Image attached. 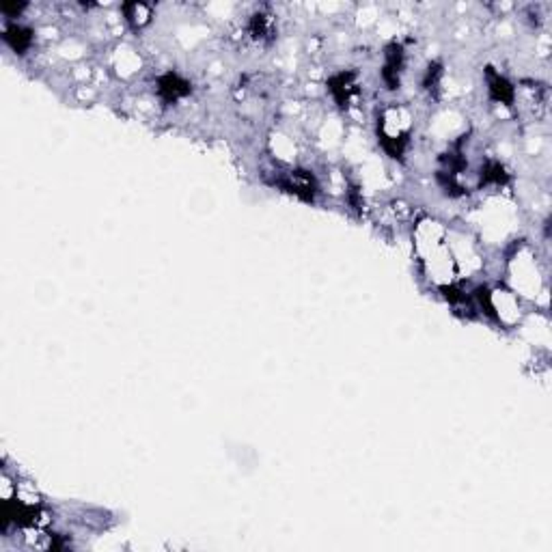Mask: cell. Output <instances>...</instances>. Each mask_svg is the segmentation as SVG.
Listing matches in <instances>:
<instances>
[{
    "label": "cell",
    "instance_id": "6da1fadb",
    "mask_svg": "<svg viewBox=\"0 0 552 552\" xmlns=\"http://www.w3.org/2000/svg\"><path fill=\"white\" fill-rule=\"evenodd\" d=\"M283 188L289 190V192H293V194H298V196L305 199V201H313L315 190H317L313 177H311L309 173H305V171H293V173H289V177L283 182Z\"/></svg>",
    "mask_w": 552,
    "mask_h": 552
},
{
    "label": "cell",
    "instance_id": "7a4b0ae2",
    "mask_svg": "<svg viewBox=\"0 0 552 552\" xmlns=\"http://www.w3.org/2000/svg\"><path fill=\"white\" fill-rule=\"evenodd\" d=\"M158 91L166 102H175L190 93V84L177 74H166L158 80Z\"/></svg>",
    "mask_w": 552,
    "mask_h": 552
},
{
    "label": "cell",
    "instance_id": "3957f363",
    "mask_svg": "<svg viewBox=\"0 0 552 552\" xmlns=\"http://www.w3.org/2000/svg\"><path fill=\"white\" fill-rule=\"evenodd\" d=\"M401 63H404L401 46L393 44V46L387 50V63H384V71H382V76H384V80H387V84H389V89H397Z\"/></svg>",
    "mask_w": 552,
    "mask_h": 552
},
{
    "label": "cell",
    "instance_id": "277c9868",
    "mask_svg": "<svg viewBox=\"0 0 552 552\" xmlns=\"http://www.w3.org/2000/svg\"><path fill=\"white\" fill-rule=\"evenodd\" d=\"M488 87H490V95L496 102H505L509 104L514 100V87L509 84L500 74H494L492 69L488 71Z\"/></svg>",
    "mask_w": 552,
    "mask_h": 552
},
{
    "label": "cell",
    "instance_id": "5b68a950",
    "mask_svg": "<svg viewBox=\"0 0 552 552\" xmlns=\"http://www.w3.org/2000/svg\"><path fill=\"white\" fill-rule=\"evenodd\" d=\"M5 39H7V44H9L16 52L24 54V50H28L30 44H33V33H30L28 28L20 26V24H11V26L5 30Z\"/></svg>",
    "mask_w": 552,
    "mask_h": 552
},
{
    "label": "cell",
    "instance_id": "8992f818",
    "mask_svg": "<svg viewBox=\"0 0 552 552\" xmlns=\"http://www.w3.org/2000/svg\"><path fill=\"white\" fill-rule=\"evenodd\" d=\"M481 180H483V182H496V184H500V182L505 180L503 166L496 164V162L488 164V166H486V171H481Z\"/></svg>",
    "mask_w": 552,
    "mask_h": 552
}]
</instances>
